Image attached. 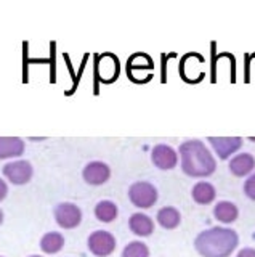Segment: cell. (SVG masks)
<instances>
[{"label": "cell", "instance_id": "ba28073f", "mask_svg": "<svg viewBox=\"0 0 255 257\" xmlns=\"http://www.w3.org/2000/svg\"><path fill=\"white\" fill-rule=\"evenodd\" d=\"M209 142L220 159H228L242 147L241 137H209Z\"/></svg>", "mask_w": 255, "mask_h": 257}, {"label": "cell", "instance_id": "7c38bea8", "mask_svg": "<svg viewBox=\"0 0 255 257\" xmlns=\"http://www.w3.org/2000/svg\"><path fill=\"white\" fill-rule=\"evenodd\" d=\"M255 167V158L249 153H241L229 161V171L236 177H245L250 174Z\"/></svg>", "mask_w": 255, "mask_h": 257}, {"label": "cell", "instance_id": "44dd1931", "mask_svg": "<svg viewBox=\"0 0 255 257\" xmlns=\"http://www.w3.org/2000/svg\"><path fill=\"white\" fill-rule=\"evenodd\" d=\"M236 257H255V249L253 247H244L237 252Z\"/></svg>", "mask_w": 255, "mask_h": 257}, {"label": "cell", "instance_id": "9c48e42d", "mask_svg": "<svg viewBox=\"0 0 255 257\" xmlns=\"http://www.w3.org/2000/svg\"><path fill=\"white\" fill-rule=\"evenodd\" d=\"M84 180L89 185H103L109 180L111 177V169L108 164L101 163V161H93L89 163L84 169Z\"/></svg>", "mask_w": 255, "mask_h": 257}, {"label": "cell", "instance_id": "277c9868", "mask_svg": "<svg viewBox=\"0 0 255 257\" xmlns=\"http://www.w3.org/2000/svg\"><path fill=\"white\" fill-rule=\"evenodd\" d=\"M89 249L97 257H108L116 249V239L109 231H93L89 236Z\"/></svg>", "mask_w": 255, "mask_h": 257}, {"label": "cell", "instance_id": "8fae6325", "mask_svg": "<svg viewBox=\"0 0 255 257\" xmlns=\"http://www.w3.org/2000/svg\"><path fill=\"white\" fill-rule=\"evenodd\" d=\"M25 153V142L18 137H0V159L17 158Z\"/></svg>", "mask_w": 255, "mask_h": 257}, {"label": "cell", "instance_id": "2e32d148", "mask_svg": "<svg viewBox=\"0 0 255 257\" xmlns=\"http://www.w3.org/2000/svg\"><path fill=\"white\" fill-rule=\"evenodd\" d=\"M181 220V215L175 207H162L161 211L157 212V222L161 227L167 228V230H172V228H177L180 225Z\"/></svg>", "mask_w": 255, "mask_h": 257}, {"label": "cell", "instance_id": "6da1fadb", "mask_svg": "<svg viewBox=\"0 0 255 257\" xmlns=\"http://www.w3.org/2000/svg\"><path fill=\"white\" fill-rule=\"evenodd\" d=\"M178 153L181 156V171L188 177H209L217 169V161L201 140L183 142Z\"/></svg>", "mask_w": 255, "mask_h": 257}, {"label": "cell", "instance_id": "3957f363", "mask_svg": "<svg viewBox=\"0 0 255 257\" xmlns=\"http://www.w3.org/2000/svg\"><path fill=\"white\" fill-rule=\"evenodd\" d=\"M129 198L137 207L149 209V207H153L157 201V190L154 185L149 182H137L130 187Z\"/></svg>", "mask_w": 255, "mask_h": 257}, {"label": "cell", "instance_id": "30bf717a", "mask_svg": "<svg viewBox=\"0 0 255 257\" xmlns=\"http://www.w3.org/2000/svg\"><path fill=\"white\" fill-rule=\"evenodd\" d=\"M119 60L114 55H101L97 61V72L101 80L105 82H113L119 76Z\"/></svg>", "mask_w": 255, "mask_h": 257}, {"label": "cell", "instance_id": "5bb4252c", "mask_svg": "<svg viewBox=\"0 0 255 257\" xmlns=\"http://www.w3.org/2000/svg\"><path fill=\"white\" fill-rule=\"evenodd\" d=\"M191 195H193V199L196 201L197 204H210L212 201L215 199V196H217V193H215V188H213L212 183L199 182V183L194 185Z\"/></svg>", "mask_w": 255, "mask_h": 257}, {"label": "cell", "instance_id": "7402d4cb", "mask_svg": "<svg viewBox=\"0 0 255 257\" xmlns=\"http://www.w3.org/2000/svg\"><path fill=\"white\" fill-rule=\"evenodd\" d=\"M7 193H9V188H7V183L0 179V201H4L7 198Z\"/></svg>", "mask_w": 255, "mask_h": 257}, {"label": "cell", "instance_id": "5b68a950", "mask_svg": "<svg viewBox=\"0 0 255 257\" xmlns=\"http://www.w3.org/2000/svg\"><path fill=\"white\" fill-rule=\"evenodd\" d=\"M55 219L63 228H76L82 220V212L73 203H61L55 207Z\"/></svg>", "mask_w": 255, "mask_h": 257}, {"label": "cell", "instance_id": "e0dca14e", "mask_svg": "<svg viewBox=\"0 0 255 257\" xmlns=\"http://www.w3.org/2000/svg\"><path fill=\"white\" fill-rule=\"evenodd\" d=\"M63 244H65V238L60 233H47V235L41 239V247L42 251L47 254H55L63 249Z\"/></svg>", "mask_w": 255, "mask_h": 257}, {"label": "cell", "instance_id": "ac0fdd59", "mask_svg": "<svg viewBox=\"0 0 255 257\" xmlns=\"http://www.w3.org/2000/svg\"><path fill=\"white\" fill-rule=\"evenodd\" d=\"M95 215L101 222H113L117 217V206L111 201H100L95 207Z\"/></svg>", "mask_w": 255, "mask_h": 257}, {"label": "cell", "instance_id": "52a82bcc", "mask_svg": "<svg viewBox=\"0 0 255 257\" xmlns=\"http://www.w3.org/2000/svg\"><path fill=\"white\" fill-rule=\"evenodd\" d=\"M151 161L161 171H170V169L177 166L178 155L172 147L162 143V145H156L153 151H151Z\"/></svg>", "mask_w": 255, "mask_h": 257}, {"label": "cell", "instance_id": "9a60e30c", "mask_svg": "<svg viewBox=\"0 0 255 257\" xmlns=\"http://www.w3.org/2000/svg\"><path fill=\"white\" fill-rule=\"evenodd\" d=\"M237 214H239L237 207L233 203H229V201H220L213 209L215 219L223 223H233L237 219Z\"/></svg>", "mask_w": 255, "mask_h": 257}, {"label": "cell", "instance_id": "4fadbf2b", "mask_svg": "<svg viewBox=\"0 0 255 257\" xmlns=\"http://www.w3.org/2000/svg\"><path fill=\"white\" fill-rule=\"evenodd\" d=\"M129 227H130V230L135 233V235H138V236H149L151 233L154 231V223H153V220H151L148 215L141 214V212L133 214L130 217Z\"/></svg>", "mask_w": 255, "mask_h": 257}, {"label": "cell", "instance_id": "7a4b0ae2", "mask_svg": "<svg viewBox=\"0 0 255 257\" xmlns=\"http://www.w3.org/2000/svg\"><path fill=\"white\" fill-rule=\"evenodd\" d=\"M237 243L239 236L234 230L213 227L199 233L194 239V247L202 257H229Z\"/></svg>", "mask_w": 255, "mask_h": 257}, {"label": "cell", "instance_id": "8992f818", "mask_svg": "<svg viewBox=\"0 0 255 257\" xmlns=\"http://www.w3.org/2000/svg\"><path fill=\"white\" fill-rule=\"evenodd\" d=\"M34 169L29 161H15L4 166V175L15 185H25L33 179Z\"/></svg>", "mask_w": 255, "mask_h": 257}, {"label": "cell", "instance_id": "603a6c76", "mask_svg": "<svg viewBox=\"0 0 255 257\" xmlns=\"http://www.w3.org/2000/svg\"><path fill=\"white\" fill-rule=\"evenodd\" d=\"M2 222H4V212L0 211V223H2Z\"/></svg>", "mask_w": 255, "mask_h": 257}, {"label": "cell", "instance_id": "cb8c5ba5", "mask_svg": "<svg viewBox=\"0 0 255 257\" xmlns=\"http://www.w3.org/2000/svg\"><path fill=\"white\" fill-rule=\"evenodd\" d=\"M31 257H39V255H31Z\"/></svg>", "mask_w": 255, "mask_h": 257}, {"label": "cell", "instance_id": "ffe728a7", "mask_svg": "<svg viewBox=\"0 0 255 257\" xmlns=\"http://www.w3.org/2000/svg\"><path fill=\"white\" fill-rule=\"evenodd\" d=\"M244 193H245L247 198H250V199L255 201V174L250 175L249 179L245 180V183H244Z\"/></svg>", "mask_w": 255, "mask_h": 257}, {"label": "cell", "instance_id": "d6986e66", "mask_svg": "<svg viewBox=\"0 0 255 257\" xmlns=\"http://www.w3.org/2000/svg\"><path fill=\"white\" fill-rule=\"evenodd\" d=\"M122 257H149V249L141 241H132L125 246Z\"/></svg>", "mask_w": 255, "mask_h": 257}]
</instances>
